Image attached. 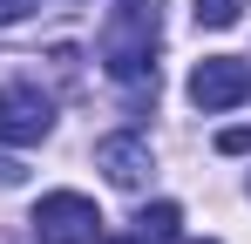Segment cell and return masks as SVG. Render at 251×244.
<instances>
[{
    "label": "cell",
    "mask_w": 251,
    "mask_h": 244,
    "mask_svg": "<svg viewBox=\"0 0 251 244\" xmlns=\"http://www.w3.org/2000/svg\"><path fill=\"white\" fill-rule=\"evenodd\" d=\"M21 176H27V170H21V163H14V156H0V190H14V183H21Z\"/></svg>",
    "instance_id": "obj_10"
},
{
    "label": "cell",
    "mask_w": 251,
    "mask_h": 244,
    "mask_svg": "<svg viewBox=\"0 0 251 244\" xmlns=\"http://www.w3.org/2000/svg\"><path fill=\"white\" fill-rule=\"evenodd\" d=\"M217 149H224V156H245V149H251V129H224Z\"/></svg>",
    "instance_id": "obj_8"
},
{
    "label": "cell",
    "mask_w": 251,
    "mask_h": 244,
    "mask_svg": "<svg viewBox=\"0 0 251 244\" xmlns=\"http://www.w3.org/2000/svg\"><path fill=\"white\" fill-rule=\"evenodd\" d=\"M34 14V0H0V27H14V21H27Z\"/></svg>",
    "instance_id": "obj_9"
},
{
    "label": "cell",
    "mask_w": 251,
    "mask_h": 244,
    "mask_svg": "<svg viewBox=\"0 0 251 244\" xmlns=\"http://www.w3.org/2000/svg\"><path fill=\"white\" fill-rule=\"evenodd\" d=\"M156 48H163V0H116L102 21V68L129 102H156Z\"/></svg>",
    "instance_id": "obj_1"
},
{
    "label": "cell",
    "mask_w": 251,
    "mask_h": 244,
    "mask_svg": "<svg viewBox=\"0 0 251 244\" xmlns=\"http://www.w3.org/2000/svg\"><path fill=\"white\" fill-rule=\"evenodd\" d=\"M48 129H54V102H48L34 81H7L0 88V143L27 149V143H41Z\"/></svg>",
    "instance_id": "obj_4"
},
{
    "label": "cell",
    "mask_w": 251,
    "mask_h": 244,
    "mask_svg": "<svg viewBox=\"0 0 251 244\" xmlns=\"http://www.w3.org/2000/svg\"><path fill=\"white\" fill-rule=\"evenodd\" d=\"M102 210L82 197V190H48L41 203H34V238L41 244H95L102 231Z\"/></svg>",
    "instance_id": "obj_2"
},
{
    "label": "cell",
    "mask_w": 251,
    "mask_h": 244,
    "mask_svg": "<svg viewBox=\"0 0 251 244\" xmlns=\"http://www.w3.org/2000/svg\"><path fill=\"white\" fill-rule=\"evenodd\" d=\"M245 0H197V27H238Z\"/></svg>",
    "instance_id": "obj_7"
},
{
    "label": "cell",
    "mask_w": 251,
    "mask_h": 244,
    "mask_svg": "<svg viewBox=\"0 0 251 244\" xmlns=\"http://www.w3.org/2000/svg\"><path fill=\"white\" fill-rule=\"evenodd\" d=\"M190 102H197L204 116L251 102V61H238V54H204V61L190 68Z\"/></svg>",
    "instance_id": "obj_3"
},
{
    "label": "cell",
    "mask_w": 251,
    "mask_h": 244,
    "mask_svg": "<svg viewBox=\"0 0 251 244\" xmlns=\"http://www.w3.org/2000/svg\"><path fill=\"white\" fill-rule=\"evenodd\" d=\"M95 170H102L116 190H143V183H150V170H156V156H150V143H143L136 129H116V136H102V143H95Z\"/></svg>",
    "instance_id": "obj_5"
},
{
    "label": "cell",
    "mask_w": 251,
    "mask_h": 244,
    "mask_svg": "<svg viewBox=\"0 0 251 244\" xmlns=\"http://www.w3.org/2000/svg\"><path fill=\"white\" fill-rule=\"evenodd\" d=\"M95 244H143V238H95Z\"/></svg>",
    "instance_id": "obj_11"
},
{
    "label": "cell",
    "mask_w": 251,
    "mask_h": 244,
    "mask_svg": "<svg viewBox=\"0 0 251 244\" xmlns=\"http://www.w3.org/2000/svg\"><path fill=\"white\" fill-rule=\"evenodd\" d=\"M176 224H183L176 203H143V210H136V238L143 244H176Z\"/></svg>",
    "instance_id": "obj_6"
},
{
    "label": "cell",
    "mask_w": 251,
    "mask_h": 244,
    "mask_svg": "<svg viewBox=\"0 0 251 244\" xmlns=\"http://www.w3.org/2000/svg\"><path fill=\"white\" fill-rule=\"evenodd\" d=\"M176 244H217V238H176Z\"/></svg>",
    "instance_id": "obj_12"
}]
</instances>
